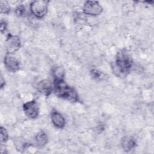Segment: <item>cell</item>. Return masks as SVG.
Here are the masks:
<instances>
[{"label":"cell","instance_id":"obj_3","mask_svg":"<svg viewBox=\"0 0 154 154\" xmlns=\"http://www.w3.org/2000/svg\"><path fill=\"white\" fill-rule=\"evenodd\" d=\"M48 1L44 0L35 1L30 4L31 13L38 18H42L48 11Z\"/></svg>","mask_w":154,"mask_h":154},{"label":"cell","instance_id":"obj_10","mask_svg":"<svg viewBox=\"0 0 154 154\" xmlns=\"http://www.w3.org/2000/svg\"><path fill=\"white\" fill-rule=\"evenodd\" d=\"M122 147L125 152H129L134 149L136 145V142L134 138L129 137H124L121 141Z\"/></svg>","mask_w":154,"mask_h":154},{"label":"cell","instance_id":"obj_5","mask_svg":"<svg viewBox=\"0 0 154 154\" xmlns=\"http://www.w3.org/2000/svg\"><path fill=\"white\" fill-rule=\"evenodd\" d=\"M20 38L11 34H9L5 41V47L7 54H12L19 49L20 47Z\"/></svg>","mask_w":154,"mask_h":154},{"label":"cell","instance_id":"obj_4","mask_svg":"<svg viewBox=\"0 0 154 154\" xmlns=\"http://www.w3.org/2000/svg\"><path fill=\"white\" fill-rule=\"evenodd\" d=\"M102 7L96 1H87L83 6V12L88 15L97 16L100 14L102 11Z\"/></svg>","mask_w":154,"mask_h":154},{"label":"cell","instance_id":"obj_11","mask_svg":"<svg viewBox=\"0 0 154 154\" xmlns=\"http://www.w3.org/2000/svg\"><path fill=\"white\" fill-rule=\"evenodd\" d=\"M35 141L38 146L43 147L48 143V137L44 132H40L35 136Z\"/></svg>","mask_w":154,"mask_h":154},{"label":"cell","instance_id":"obj_16","mask_svg":"<svg viewBox=\"0 0 154 154\" xmlns=\"http://www.w3.org/2000/svg\"><path fill=\"white\" fill-rule=\"evenodd\" d=\"M16 13L18 16H22L25 13V7L23 5L18 6L16 9Z\"/></svg>","mask_w":154,"mask_h":154},{"label":"cell","instance_id":"obj_8","mask_svg":"<svg viewBox=\"0 0 154 154\" xmlns=\"http://www.w3.org/2000/svg\"><path fill=\"white\" fill-rule=\"evenodd\" d=\"M37 90L45 96H49L52 90L51 83L47 79L40 81L37 85Z\"/></svg>","mask_w":154,"mask_h":154},{"label":"cell","instance_id":"obj_12","mask_svg":"<svg viewBox=\"0 0 154 154\" xmlns=\"http://www.w3.org/2000/svg\"><path fill=\"white\" fill-rule=\"evenodd\" d=\"M53 75L54 76V81L62 80L64 76V71L63 67H57L53 70Z\"/></svg>","mask_w":154,"mask_h":154},{"label":"cell","instance_id":"obj_17","mask_svg":"<svg viewBox=\"0 0 154 154\" xmlns=\"http://www.w3.org/2000/svg\"><path fill=\"white\" fill-rule=\"evenodd\" d=\"M7 29V23L5 22L1 21V32L3 33Z\"/></svg>","mask_w":154,"mask_h":154},{"label":"cell","instance_id":"obj_14","mask_svg":"<svg viewBox=\"0 0 154 154\" xmlns=\"http://www.w3.org/2000/svg\"><path fill=\"white\" fill-rule=\"evenodd\" d=\"M8 133L7 130L3 128L2 126L1 127V142H6L8 140Z\"/></svg>","mask_w":154,"mask_h":154},{"label":"cell","instance_id":"obj_2","mask_svg":"<svg viewBox=\"0 0 154 154\" xmlns=\"http://www.w3.org/2000/svg\"><path fill=\"white\" fill-rule=\"evenodd\" d=\"M54 91L55 94L60 97L72 102L78 100V95L76 91L68 85L64 79L54 81Z\"/></svg>","mask_w":154,"mask_h":154},{"label":"cell","instance_id":"obj_13","mask_svg":"<svg viewBox=\"0 0 154 154\" xmlns=\"http://www.w3.org/2000/svg\"><path fill=\"white\" fill-rule=\"evenodd\" d=\"M91 75L92 77L96 80H102L105 79V75L96 69H92L91 70Z\"/></svg>","mask_w":154,"mask_h":154},{"label":"cell","instance_id":"obj_7","mask_svg":"<svg viewBox=\"0 0 154 154\" xmlns=\"http://www.w3.org/2000/svg\"><path fill=\"white\" fill-rule=\"evenodd\" d=\"M4 65L8 71L12 72H16L20 69L19 62L18 60L11 54H7L4 57Z\"/></svg>","mask_w":154,"mask_h":154},{"label":"cell","instance_id":"obj_9","mask_svg":"<svg viewBox=\"0 0 154 154\" xmlns=\"http://www.w3.org/2000/svg\"><path fill=\"white\" fill-rule=\"evenodd\" d=\"M51 120L55 126L58 128H64L66 122L63 116L57 111H53L51 114Z\"/></svg>","mask_w":154,"mask_h":154},{"label":"cell","instance_id":"obj_1","mask_svg":"<svg viewBox=\"0 0 154 154\" xmlns=\"http://www.w3.org/2000/svg\"><path fill=\"white\" fill-rule=\"evenodd\" d=\"M132 66V60L130 55L125 50L120 51L116 58V61L112 64L113 72L116 74L128 72Z\"/></svg>","mask_w":154,"mask_h":154},{"label":"cell","instance_id":"obj_15","mask_svg":"<svg viewBox=\"0 0 154 154\" xmlns=\"http://www.w3.org/2000/svg\"><path fill=\"white\" fill-rule=\"evenodd\" d=\"M5 2H1V10L2 13H8L10 11V7L7 4H5Z\"/></svg>","mask_w":154,"mask_h":154},{"label":"cell","instance_id":"obj_6","mask_svg":"<svg viewBox=\"0 0 154 154\" xmlns=\"http://www.w3.org/2000/svg\"><path fill=\"white\" fill-rule=\"evenodd\" d=\"M23 109L25 114L31 119H35L39 113V108L35 100L29 101L24 103Z\"/></svg>","mask_w":154,"mask_h":154}]
</instances>
